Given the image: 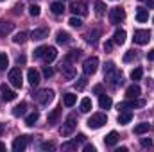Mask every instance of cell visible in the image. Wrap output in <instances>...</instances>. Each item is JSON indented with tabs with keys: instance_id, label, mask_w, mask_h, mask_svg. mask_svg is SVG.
I'll list each match as a JSON object with an SVG mask.
<instances>
[{
	"instance_id": "obj_41",
	"label": "cell",
	"mask_w": 154,
	"mask_h": 152,
	"mask_svg": "<svg viewBox=\"0 0 154 152\" xmlns=\"http://www.w3.org/2000/svg\"><path fill=\"white\" fill-rule=\"evenodd\" d=\"M68 23H70L72 27H75V29H79V27H82V20H81V18H77V16H72Z\"/></svg>"
},
{
	"instance_id": "obj_8",
	"label": "cell",
	"mask_w": 154,
	"mask_h": 152,
	"mask_svg": "<svg viewBox=\"0 0 154 152\" xmlns=\"http://www.w3.org/2000/svg\"><path fill=\"white\" fill-rule=\"evenodd\" d=\"M9 82L14 86V88H22V82H23V75H22V70L20 68H13V70H9Z\"/></svg>"
},
{
	"instance_id": "obj_46",
	"label": "cell",
	"mask_w": 154,
	"mask_h": 152,
	"mask_svg": "<svg viewBox=\"0 0 154 152\" xmlns=\"http://www.w3.org/2000/svg\"><path fill=\"white\" fill-rule=\"evenodd\" d=\"M113 45H115V43H113V39H108V41L104 43V50H106V52H111Z\"/></svg>"
},
{
	"instance_id": "obj_35",
	"label": "cell",
	"mask_w": 154,
	"mask_h": 152,
	"mask_svg": "<svg viewBox=\"0 0 154 152\" xmlns=\"http://www.w3.org/2000/svg\"><path fill=\"white\" fill-rule=\"evenodd\" d=\"M77 145H79V141L74 138L72 141H65L63 143V150H77Z\"/></svg>"
},
{
	"instance_id": "obj_54",
	"label": "cell",
	"mask_w": 154,
	"mask_h": 152,
	"mask_svg": "<svg viewBox=\"0 0 154 152\" xmlns=\"http://www.w3.org/2000/svg\"><path fill=\"white\" fill-rule=\"evenodd\" d=\"M0 150H5V145L4 143H0Z\"/></svg>"
},
{
	"instance_id": "obj_10",
	"label": "cell",
	"mask_w": 154,
	"mask_h": 152,
	"mask_svg": "<svg viewBox=\"0 0 154 152\" xmlns=\"http://www.w3.org/2000/svg\"><path fill=\"white\" fill-rule=\"evenodd\" d=\"M29 141H31V136H18V138L13 141V150L14 152H23L27 149Z\"/></svg>"
},
{
	"instance_id": "obj_29",
	"label": "cell",
	"mask_w": 154,
	"mask_h": 152,
	"mask_svg": "<svg viewBox=\"0 0 154 152\" xmlns=\"http://www.w3.org/2000/svg\"><path fill=\"white\" fill-rule=\"evenodd\" d=\"M59 114H61V108H56V109H52V111H50V114H48V123H50V125L57 123V120H59Z\"/></svg>"
},
{
	"instance_id": "obj_39",
	"label": "cell",
	"mask_w": 154,
	"mask_h": 152,
	"mask_svg": "<svg viewBox=\"0 0 154 152\" xmlns=\"http://www.w3.org/2000/svg\"><path fill=\"white\" fill-rule=\"evenodd\" d=\"M136 57H138V54H136L134 50H129V52L124 56V61H125V63H131V61H133V59H136Z\"/></svg>"
},
{
	"instance_id": "obj_1",
	"label": "cell",
	"mask_w": 154,
	"mask_h": 152,
	"mask_svg": "<svg viewBox=\"0 0 154 152\" xmlns=\"http://www.w3.org/2000/svg\"><path fill=\"white\" fill-rule=\"evenodd\" d=\"M104 79L109 82V86H120L124 81H122V72L118 70L115 66V63L113 61H109V63H106V66H104Z\"/></svg>"
},
{
	"instance_id": "obj_40",
	"label": "cell",
	"mask_w": 154,
	"mask_h": 152,
	"mask_svg": "<svg viewBox=\"0 0 154 152\" xmlns=\"http://www.w3.org/2000/svg\"><path fill=\"white\" fill-rule=\"evenodd\" d=\"M39 13H41V11H39V5H36V4H32V5L29 7V14H31L32 18L39 16Z\"/></svg>"
},
{
	"instance_id": "obj_5",
	"label": "cell",
	"mask_w": 154,
	"mask_h": 152,
	"mask_svg": "<svg viewBox=\"0 0 154 152\" xmlns=\"http://www.w3.org/2000/svg\"><path fill=\"white\" fill-rule=\"evenodd\" d=\"M97 68H99V57H95V56L88 57V59L84 61V65H82L84 75H93V74L97 72Z\"/></svg>"
},
{
	"instance_id": "obj_20",
	"label": "cell",
	"mask_w": 154,
	"mask_h": 152,
	"mask_svg": "<svg viewBox=\"0 0 154 152\" xmlns=\"http://www.w3.org/2000/svg\"><path fill=\"white\" fill-rule=\"evenodd\" d=\"M118 140H120L118 132H116V131H111V132H109V134L104 138V143H106V147H115Z\"/></svg>"
},
{
	"instance_id": "obj_44",
	"label": "cell",
	"mask_w": 154,
	"mask_h": 152,
	"mask_svg": "<svg viewBox=\"0 0 154 152\" xmlns=\"http://www.w3.org/2000/svg\"><path fill=\"white\" fill-rule=\"evenodd\" d=\"M56 145L52 143V141H45V143H41V150H52Z\"/></svg>"
},
{
	"instance_id": "obj_38",
	"label": "cell",
	"mask_w": 154,
	"mask_h": 152,
	"mask_svg": "<svg viewBox=\"0 0 154 152\" xmlns=\"http://www.w3.org/2000/svg\"><path fill=\"white\" fill-rule=\"evenodd\" d=\"M9 66V57L7 54H0V70H5Z\"/></svg>"
},
{
	"instance_id": "obj_47",
	"label": "cell",
	"mask_w": 154,
	"mask_h": 152,
	"mask_svg": "<svg viewBox=\"0 0 154 152\" xmlns=\"http://www.w3.org/2000/svg\"><path fill=\"white\" fill-rule=\"evenodd\" d=\"M43 50H45V47H38V48L34 50V57H36V59H41V56H43Z\"/></svg>"
},
{
	"instance_id": "obj_53",
	"label": "cell",
	"mask_w": 154,
	"mask_h": 152,
	"mask_svg": "<svg viewBox=\"0 0 154 152\" xmlns=\"http://www.w3.org/2000/svg\"><path fill=\"white\" fill-rule=\"evenodd\" d=\"M147 5L149 7H154V0H147Z\"/></svg>"
},
{
	"instance_id": "obj_14",
	"label": "cell",
	"mask_w": 154,
	"mask_h": 152,
	"mask_svg": "<svg viewBox=\"0 0 154 152\" xmlns=\"http://www.w3.org/2000/svg\"><path fill=\"white\" fill-rule=\"evenodd\" d=\"M47 36H48V29L47 27H39V29H34L31 32V39H34V41H41V39H45Z\"/></svg>"
},
{
	"instance_id": "obj_50",
	"label": "cell",
	"mask_w": 154,
	"mask_h": 152,
	"mask_svg": "<svg viewBox=\"0 0 154 152\" xmlns=\"http://www.w3.org/2000/svg\"><path fill=\"white\" fill-rule=\"evenodd\" d=\"M84 152H95V147L93 145H84Z\"/></svg>"
},
{
	"instance_id": "obj_25",
	"label": "cell",
	"mask_w": 154,
	"mask_h": 152,
	"mask_svg": "<svg viewBox=\"0 0 154 152\" xmlns=\"http://www.w3.org/2000/svg\"><path fill=\"white\" fill-rule=\"evenodd\" d=\"M75 102H77V95H74V93H65L63 95V104L66 108H72Z\"/></svg>"
},
{
	"instance_id": "obj_19",
	"label": "cell",
	"mask_w": 154,
	"mask_h": 152,
	"mask_svg": "<svg viewBox=\"0 0 154 152\" xmlns=\"http://www.w3.org/2000/svg\"><path fill=\"white\" fill-rule=\"evenodd\" d=\"M27 79H29L31 86H38L39 84V72L34 70V68H29L27 70Z\"/></svg>"
},
{
	"instance_id": "obj_55",
	"label": "cell",
	"mask_w": 154,
	"mask_h": 152,
	"mask_svg": "<svg viewBox=\"0 0 154 152\" xmlns=\"http://www.w3.org/2000/svg\"><path fill=\"white\" fill-rule=\"evenodd\" d=\"M2 131H4V125H0V134H2Z\"/></svg>"
},
{
	"instance_id": "obj_16",
	"label": "cell",
	"mask_w": 154,
	"mask_h": 152,
	"mask_svg": "<svg viewBox=\"0 0 154 152\" xmlns=\"http://www.w3.org/2000/svg\"><path fill=\"white\" fill-rule=\"evenodd\" d=\"M56 41H57L59 45H68V43L72 41V36H70L66 31H57V34H56Z\"/></svg>"
},
{
	"instance_id": "obj_43",
	"label": "cell",
	"mask_w": 154,
	"mask_h": 152,
	"mask_svg": "<svg viewBox=\"0 0 154 152\" xmlns=\"http://www.w3.org/2000/svg\"><path fill=\"white\" fill-rule=\"evenodd\" d=\"M140 145L145 147V149H147V147H152V140H151V138H142V140H140Z\"/></svg>"
},
{
	"instance_id": "obj_51",
	"label": "cell",
	"mask_w": 154,
	"mask_h": 152,
	"mask_svg": "<svg viewBox=\"0 0 154 152\" xmlns=\"http://www.w3.org/2000/svg\"><path fill=\"white\" fill-rule=\"evenodd\" d=\"M147 59H149V61H154V48L147 52Z\"/></svg>"
},
{
	"instance_id": "obj_11",
	"label": "cell",
	"mask_w": 154,
	"mask_h": 152,
	"mask_svg": "<svg viewBox=\"0 0 154 152\" xmlns=\"http://www.w3.org/2000/svg\"><path fill=\"white\" fill-rule=\"evenodd\" d=\"M70 11H72L74 14H79V16H86V14H88V5H86V2L79 0V2H74V4H72Z\"/></svg>"
},
{
	"instance_id": "obj_36",
	"label": "cell",
	"mask_w": 154,
	"mask_h": 152,
	"mask_svg": "<svg viewBox=\"0 0 154 152\" xmlns=\"http://www.w3.org/2000/svg\"><path fill=\"white\" fill-rule=\"evenodd\" d=\"M100 32L99 31H91L88 36H86V39H88V43H91V45H97V36H99Z\"/></svg>"
},
{
	"instance_id": "obj_45",
	"label": "cell",
	"mask_w": 154,
	"mask_h": 152,
	"mask_svg": "<svg viewBox=\"0 0 154 152\" xmlns=\"http://www.w3.org/2000/svg\"><path fill=\"white\" fill-rule=\"evenodd\" d=\"M43 75L47 77V79H48V77H52V75H54V70H52L50 66H43Z\"/></svg>"
},
{
	"instance_id": "obj_6",
	"label": "cell",
	"mask_w": 154,
	"mask_h": 152,
	"mask_svg": "<svg viewBox=\"0 0 154 152\" xmlns=\"http://www.w3.org/2000/svg\"><path fill=\"white\" fill-rule=\"evenodd\" d=\"M124 20H125V9H122V7H113V9L109 11V22H111L113 25L122 23Z\"/></svg>"
},
{
	"instance_id": "obj_18",
	"label": "cell",
	"mask_w": 154,
	"mask_h": 152,
	"mask_svg": "<svg viewBox=\"0 0 154 152\" xmlns=\"http://www.w3.org/2000/svg\"><path fill=\"white\" fill-rule=\"evenodd\" d=\"M61 70H63V77H65L66 81H72V79L75 77V68H74V66H68L66 63L61 65Z\"/></svg>"
},
{
	"instance_id": "obj_24",
	"label": "cell",
	"mask_w": 154,
	"mask_h": 152,
	"mask_svg": "<svg viewBox=\"0 0 154 152\" xmlns=\"http://www.w3.org/2000/svg\"><path fill=\"white\" fill-rule=\"evenodd\" d=\"M116 120H118V123L125 125V123H129V122L133 120V113H131V111H120Z\"/></svg>"
},
{
	"instance_id": "obj_57",
	"label": "cell",
	"mask_w": 154,
	"mask_h": 152,
	"mask_svg": "<svg viewBox=\"0 0 154 152\" xmlns=\"http://www.w3.org/2000/svg\"><path fill=\"white\" fill-rule=\"evenodd\" d=\"M0 2H2V0H0Z\"/></svg>"
},
{
	"instance_id": "obj_13",
	"label": "cell",
	"mask_w": 154,
	"mask_h": 152,
	"mask_svg": "<svg viewBox=\"0 0 154 152\" xmlns=\"http://www.w3.org/2000/svg\"><path fill=\"white\" fill-rule=\"evenodd\" d=\"M0 95H2V99H4L5 102H11V100H14V99H16V93H14L9 86H5V84H2V86H0Z\"/></svg>"
},
{
	"instance_id": "obj_56",
	"label": "cell",
	"mask_w": 154,
	"mask_h": 152,
	"mask_svg": "<svg viewBox=\"0 0 154 152\" xmlns=\"http://www.w3.org/2000/svg\"><path fill=\"white\" fill-rule=\"evenodd\" d=\"M152 22H154V18H152Z\"/></svg>"
},
{
	"instance_id": "obj_2",
	"label": "cell",
	"mask_w": 154,
	"mask_h": 152,
	"mask_svg": "<svg viewBox=\"0 0 154 152\" xmlns=\"http://www.w3.org/2000/svg\"><path fill=\"white\" fill-rule=\"evenodd\" d=\"M88 127L90 129H100L102 125H106L108 123V116L104 113H95V114H91L90 118H88Z\"/></svg>"
},
{
	"instance_id": "obj_4",
	"label": "cell",
	"mask_w": 154,
	"mask_h": 152,
	"mask_svg": "<svg viewBox=\"0 0 154 152\" xmlns=\"http://www.w3.org/2000/svg\"><path fill=\"white\" fill-rule=\"evenodd\" d=\"M32 97H34V100H36L38 104L47 106V104L54 99V90H39L38 93H34Z\"/></svg>"
},
{
	"instance_id": "obj_48",
	"label": "cell",
	"mask_w": 154,
	"mask_h": 152,
	"mask_svg": "<svg viewBox=\"0 0 154 152\" xmlns=\"http://www.w3.org/2000/svg\"><path fill=\"white\" fill-rule=\"evenodd\" d=\"M102 91H104V88H102V86H100V84H97V86H95V88H93V93H97V95H100V93H102Z\"/></svg>"
},
{
	"instance_id": "obj_22",
	"label": "cell",
	"mask_w": 154,
	"mask_h": 152,
	"mask_svg": "<svg viewBox=\"0 0 154 152\" xmlns=\"http://www.w3.org/2000/svg\"><path fill=\"white\" fill-rule=\"evenodd\" d=\"M13 29H14V23H11V22H0V38H4L9 32H13Z\"/></svg>"
},
{
	"instance_id": "obj_28",
	"label": "cell",
	"mask_w": 154,
	"mask_h": 152,
	"mask_svg": "<svg viewBox=\"0 0 154 152\" xmlns=\"http://www.w3.org/2000/svg\"><path fill=\"white\" fill-rule=\"evenodd\" d=\"M149 129H151V123L142 122V123H138L134 127V134H145V132H149Z\"/></svg>"
},
{
	"instance_id": "obj_32",
	"label": "cell",
	"mask_w": 154,
	"mask_h": 152,
	"mask_svg": "<svg viewBox=\"0 0 154 152\" xmlns=\"http://www.w3.org/2000/svg\"><path fill=\"white\" fill-rule=\"evenodd\" d=\"M91 111V99H82L81 100V113H90Z\"/></svg>"
},
{
	"instance_id": "obj_21",
	"label": "cell",
	"mask_w": 154,
	"mask_h": 152,
	"mask_svg": "<svg viewBox=\"0 0 154 152\" xmlns=\"http://www.w3.org/2000/svg\"><path fill=\"white\" fill-rule=\"evenodd\" d=\"M81 54H82V50H70V52L65 56V63H66V65H72V63H75L77 59L81 57Z\"/></svg>"
},
{
	"instance_id": "obj_52",
	"label": "cell",
	"mask_w": 154,
	"mask_h": 152,
	"mask_svg": "<svg viewBox=\"0 0 154 152\" xmlns=\"http://www.w3.org/2000/svg\"><path fill=\"white\" fill-rule=\"evenodd\" d=\"M116 152H127V147H120V149H116Z\"/></svg>"
},
{
	"instance_id": "obj_49",
	"label": "cell",
	"mask_w": 154,
	"mask_h": 152,
	"mask_svg": "<svg viewBox=\"0 0 154 152\" xmlns=\"http://www.w3.org/2000/svg\"><path fill=\"white\" fill-rule=\"evenodd\" d=\"M22 7H23L22 4H16V5H14V13H16V14H20V13H22Z\"/></svg>"
},
{
	"instance_id": "obj_34",
	"label": "cell",
	"mask_w": 154,
	"mask_h": 152,
	"mask_svg": "<svg viewBox=\"0 0 154 152\" xmlns=\"http://www.w3.org/2000/svg\"><path fill=\"white\" fill-rule=\"evenodd\" d=\"M93 7H95V14H97V16H102V14H104V9H106V5H104V2H100V0H97V2L93 4Z\"/></svg>"
},
{
	"instance_id": "obj_7",
	"label": "cell",
	"mask_w": 154,
	"mask_h": 152,
	"mask_svg": "<svg viewBox=\"0 0 154 152\" xmlns=\"http://www.w3.org/2000/svg\"><path fill=\"white\" fill-rule=\"evenodd\" d=\"M77 122H75V116L74 114H70L68 118H66V122L63 123V127L59 129V132H61V136H70L72 132H74V129H75Z\"/></svg>"
},
{
	"instance_id": "obj_31",
	"label": "cell",
	"mask_w": 154,
	"mask_h": 152,
	"mask_svg": "<svg viewBox=\"0 0 154 152\" xmlns=\"http://www.w3.org/2000/svg\"><path fill=\"white\" fill-rule=\"evenodd\" d=\"M27 38H29V32H25V31H22V32H18L14 38H13V41L16 43V45H23L25 41H27Z\"/></svg>"
},
{
	"instance_id": "obj_3",
	"label": "cell",
	"mask_w": 154,
	"mask_h": 152,
	"mask_svg": "<svg viewBox=\"0 0 154 152\" xmlns=\"http://www.w3.org/2000/svg\"><path fill=\"white\" fill-rule=\"evenodd\" d=\"M143 106H145L143 99H129V100L118 104V111H129V109H136V108H143Z\"/></svg>"
},
{
	"instance_id": "obj_12",
	"label": "cell",
	"mask_w": 154,
	"mask_h": 152,
	"mask_svg": "<svg viewBox=\"0 0 154 152\" xmlns=\"http://www.w3.org/2000/svg\"><path fill=\"white\" fill-rule=\"evenodd\" d=\"M56 57H57V50H56V47H45L41 59H43L45 63H52Z\"/></svg>"
},
{
	"instance_id": "obj_9",
	"label": "cell",
	"mask_w": 154,
	"mask_h": 152,
	"mask_svg": "<svg viewBox=\"0 0 154 152\" xmlns=\"http://www.w3.org/2000/svg\"><path fill=\"white\" fill-rule=\"evenodd\" d=\"M149 39H151V32L145 31V29H138V31H134V34H133V41H134L136 45H147Z\"/></svg>"
},
{
	"instance_id": "obj_37",
	"label": "cell",
	"mask_w": 154,
	"mask_h": 152,
	"mask_svg": "<svg viewBox=\"0 0 154 152\" xmlns=\"http://www.w3.org/2000/svg\"><path fill=\"white\" fill-rule=\"evenodd\" d=\"M142 75H143V70H142L140 66H138V68H134V70L131 72V79H133V81H140Z\"/></svg>"
},
{
	"instance_id": "obj_42",
	"label": "cell",
	"mask_w": 154,
	"mask_h": 152,
	"mask_svg": "<svg viewBox=\"0 0 154 152\" xmlns=\"http://www.w3.org/2000/svg\"><path fill=\"white\" fill-rule=\"evenodd\" d=\"M86 84H88V81H86V77H81V79H77V82H75V88H77V90H84V88H86Z\"/></svg>"
},
{
	"instance_id": "obj_17",
	"label": "cell",
	"mask_w": 154,
	"mask_h": 152,
	"mask_svg": "<svg viewBox=\"0 0 154 152\" xmlns=\"http://www.w3.org/2000/svg\"><path fill=\"white\" fill-rule=\"evenodd\" d=\"M99 106H100V109H109V108L113 106L111 97H108V95L100 93V95H99Z\"/></svg>"
},
{
	"instance_id": "obj_27",
	"label": "cell",
	"mask_w": 154,
	"mask_h": 152,
	"mask_svg": "<svg viewBox=\"0 0 154 152\" xmlns=\"http://www.w3.org/2000/svg\"><path fill=\"white\" fill-rule=\"evenodd\" d=\"M50 11L54 13V14H63L65 13V5H63V2H54V4H50Z\"/></svg>"
},
{
	"instance_id": "obj_26",
	"label": "cell",
	"mask_w": 154,
	"mask_h": 152,
	"mask_svg": "<svg viewBox=\"0 0 154 152\" xmlns=\"http://www.w3.org/2000/svg\"><path fill=\"white\" fill-rule=\"evenodd\" d=\"M124 41H125V31H122V29L115 31V34H113V43H115V45H122Z\"/></svg>"
},
{
	"instance_id": "obj_15",
	"label": "cell",
	"mask_w": 154,
	"mask_h": 152,
	"mask_svg": "<svg viewBox=\"0 0 154 152\" xmlns=\"http://www.w3.org/2000/svg\"><path fill=\"white\" fill-rule=\"evenodd\" d=\"M140 95H142V90H140L138 84H133V86H129V88L125 90V97H127V99H138Z\"/></svg>"
},
{
	"instance_id": "obj_33",
	"label": "cell",
	"mask_w": 154,
	"mask_h": 152,
	"mask_svg": "<svg viewBox=\"0 0 154 152\" xmlns=\"http://www.w3.org/2000/svg\"><path fill=\"white\" fill-rule=\"evenodd\" d=\"M38 118H39V113L38 111H34V113H31L27 118H25V125H29V127H32L36 122H38Z\"/></svg>"
},
{
	"instance_id": "obj_23",
	"label": "cell",
	"mask_w": 154,
	"mask_h": 152,
	"mask_svg": "<svg viewBox=\"0 0 154 152\" xmlns=\"http://www.w3.org/2000/svg\"><path fill=\"white\" fill-rule=\"evenodd\" d=\"M136 20H138L140 23L147 22V20H149V9H145V7H138V9H136Z\"/></svg>"
},
{
	"instance_id": "obj_30",
	"label": "cell",
	"mask_w": 154,
	"mask_h": 152,
	"mask_svg": "<svg viewBox=\"0 0 154 152\" xmlns=\"http://www.w3.org/2000/svg\"><path fill=\"white\" fill-rule=\"evenodd\" d=\"M25 109H27V104H25V102H20L18 106L13 108V116H22V114H25Z\"/></svg>"
}]
</instances>
